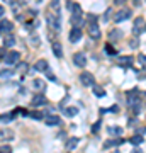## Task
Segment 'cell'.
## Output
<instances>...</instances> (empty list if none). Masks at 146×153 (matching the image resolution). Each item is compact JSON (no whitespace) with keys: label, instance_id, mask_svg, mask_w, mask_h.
I'll use <instances>...</instances> for the list:
<instances>
[{"label":"cell","instance_id":"obj_25","mask_svg":"<svg viewBox=\"0 0 146 153\" xmlns=\"http://www.w3.org/2000/svg\"><path fill=\"white\" fill-rule=\"evenodd\" d=\"M12 75H14V70H10V68L0 70V76H2V78H7V76H12Z\"/></svg>","mask_w":146,"mask_h":153},{"label":"cell","instance_id":"obj_8","mask_svg":"<svg viewBox=\"0 0 146 153\" xmlns=\"http://www.w3.org/2000/svg\"><path fill=\"white\" fill-rule=\"evenodd\" d=\"M73 63H75L76 66L83 68V66L87 65V56L83 55V53H75V55H73Z\"/></svg>","mask_w":146,"mask_h":153},{"label":"cell","instance_id":"obj_36","mask_svg":"<svg viewBox=\"0 0 146 153\" xmlns=\"http://www.w3.org/2000/svg\"><path fill=\"white\" fill-rule=\"evenodd\" d=\"M46 76H48V78L51 80V82H56V76H54L53 73H51V71H46Z\"/></svg>","mask_w":146,"mask_h":153},{"label":"cell","instance_id":"obj_43","mask_svg":"<svg viewBox=\"0 0 146 153\" xmlns=\"http://www.w3.org/2000/svg\"><path fill=\"white\" fill-rule=\"evenodd\" d=\"M145 70H146V65H145Z\"/></svg>","mask_w":146,"mask_h":153},{"label":"cell","instance_id":"obj_40","mask_svg":"<svg viewBox=\"0 0 146 153\" xmlns=\"http://www.w3.org/2000/svg\"><path fill=\"white\" fill-rule=\"evenodd\" d=\"M110 111H112V112H117V111H119V107H117V105H114V107H110Z\"/></svg>","mask_w":146,"mask_h":153},{"label":"cell","instance_id":"obj_14","mask_svg":"<svg viewBox=\"0 0 146 153\" xmlns=\"http://www.w3.org/2000/svg\"><path fill=\"white\" fill-rule=\"evenodd\" d=\"M131 63H133V58H131V56H117V65L131 66Z\"/></svg>","mask_w":146,"mask_h":153},{"label":"cell","instance_id":"obj_11","mask_svg":"<svg viewBox=\"0 0 146 153\" xmlns=\"http://www.w3.org/2000/svg\"><path fill=\"white\" fill-rule=\"evenodd\" d=\"M14 138V133L10 129H0V141H9Z\"/></svg>","mask_w":146,"mask_h":153},{"label":"cell","instance_id":"obj_9","mask_svg":"<svg viewBox=\"0 0 146 153\" xmlns=\"http://www.w3.org/2000/svg\"><path fill=\"white\" fill-rule=\"evenodd\" d=\"M44 104H48V100H46V97H44L43 94H36L33 97V105L34 107H43Z\"/></svg>","mask_w":146,"mask_h":153},{"label":"cell","instance_id":"obj_5","mask_svg":"<svg viewBox=\"0 0 146 153\" xmlns=\"http://www.w3.org/2000/svg\"><path fill=\"white\" fill-rule=\"evenodd\" d=\"M46 19H48V26L49 27H53L54 31H60L61 29V19H60V16H56V14H48V17H46Z\"/></svg>","mask_w":146,"mask_h":153},{"label":"cell","instance_id":"obj_28","mask_svg":"<svg viewBox=\"0 0 146 153\" xmlns=\"http://www.w3.org/2000/svg\"><path fill=\"white\" fill-rule=\"evenodd\" d=\"M14 43H16V39L12 38V36H7V38L4 39V44H5V46H14Z\"/></svg>","mask_w":146,"mask_h":153},{"label":"cell","instance_id":"obj_32","mask_svg":"<svg viewBox=\"0 0 146 153\" xmlns=\"http://www.w3.org/2000/svg\"><path fill=\"white\" fill-rule=\"evenodd\" d=\"M138 61H139L141 65L145 66V65H146V56H145V55H138Z\"/></svg>","mask_w":146,"mask_h":153},{"label":"cell","instance_id":"obj_35","mask_svg":"<svg viewBox=\"0 0 146 153\" xmlns=\"http://www.w3.org/2000/svg\"><path fill=\"white\" fill-rule=\"evenodd\" d=\"M99 129H100V121H97V123L92 126V131H93V133H97Z\"/></svg>","mask_w":146,"mask_h":153},{"label":"cell","instance_id":"obj_30","mask_svg":"<svg viewBox=\"0 0 146 153\" xmlns=\"http://www.w3.org/2000/svg\"><path fill=\"white\" fill-rule=\"evenodd\" d=\"M105 53H107V55H117V51H116V49L112 48V46H110V44H105Z\"/></svg>","mask_w":146,"mask_h":153},{"label":"cell","instance_id":"obj_33","mask_svg":"<svg viewBox=\"0 0 146 153\" xmlns=\"http://www.w3.org/2000/svg\"><path fill=\"white\" fill-rule=\"evenodd\" d=\"M129 44H131V48H138L139 41H138V38H134V39H131V41H129Z\"/></svg>","mask_w":146,"mask_h":153},{"label":"cell","instance_id":"obj_20","mask_svg":"<svg viewBox=\"0 0 146 153\" xmlns=\"http://www.w3.org/2000/svg\"><path fill=\"white\" fill-rule=\"evenodd\" d=\"M122 143V140H107V141L104 143V148H112V146H117V145H121Z\"/></svg>","mask_w":146,"mask_h":153},{"label":"cell","instance_id":"obj_23","mask_svg":"<svg viewBox=\"0 0 146 153\" xmlns=\"http://www.w3.org/2000/svg\"><path fill=\"white\" fill-rule=\"evenodd\" d=\"M93 94H95L97 97H104V95H105V90H104L100 85H93Z\"/></svg>","mask_w":146,"mask_h":153},{"label":"cell","instance_id":"obj_7","mask_svg":"<svg viewBox=\"0 0 146 153\" xmlns=\"http://www.w3.org/2000/svg\"><path fill=\"white\" fill-rule=\"evenodd\" d=\"M80 82L87 87H90V85H95V80H93V75L92 73H88V71H83L80 75Z\"/></svg>","mask_w":146,"mask_h":153},{"label":"cell","instance_id":"obj_1","mask_svg":"<svg viewBox=\"0 0 146 153\" xmlns=\"http://www.w3.org/2000/svg\"><path fill=\"white\" fill-rule=\"evenodd\" d=\"M73 16H71V24L75 26V27H80L82 26V16H83V12H82V7L78 4H73Z\"/></svg>","mask_w":146,"mask_h":153},{"label":"cell","instance_id":"obj_18","mask_svg":"<svg viewBox=\"0 0 146 153\" xmlns=\"http://www.w3.org/2000/svg\"><path fill=\"white\" fill-rule=\"evenodd\" d=\"M78 143H80V140H78L76 136H73V138H70V140L66 141V148H68V150H75V148L78 146Z\"/></svg>","mask_w":146,"mask_h":153},{"label":"cell","instance_id":"obj_3","mask_svg":"<svg viewBox=\"0 0 146 153\" xmlns=\"http://www.w3.org/2000/svg\"><path fill=\"white\" fill-rule=\"evenodd\" d=\"M19 60H21V53H19V51H9V53H5V56H4V63H5L7 66L19 63Z\"/></svg>","mask_w":146,"mask_h":153},{"label":"cell","instance_id":"obj_22","mask_svg":"<svg viewBox=\"0 0 146 153\" xmlns=\"http://www.w3.org/2000/svg\"><path fill=\"white\" fill-rule=\"evenodd\" d=\"M14 119V112H9V114H2L0 116V123H10Z\"/></svg>","mask_w":146,"mask_h":153},{"label":"cell","instance_id":"obj_13","mask_svg":"<svg viewBox=\"0 0 146 153\" xmlns=\"http://www.w3.org/2000/svg\"><path fill=\"white\" fill-rule=\"evenodd\" d=\"M12 27H14V24L10 21H2L0 22V33H10Z\"/></svg>","mask_w":146,"mask_h":153},{"label":"cell","instance_id":"obj_10","mask_svg":"<svg viewBox=\"0 0 146 153\" xmlns=\"http://www.w3.org/2000/svg\"><path fill=\"white\" fill-rule=\"evenodd\" d=\"M82 39V29L80 27H73L70 33V41L71 43H76V41H80Z\"/></svg>","mask_w":146,"mask_h":153},{"label":"cell","instance_id":"obj_19","mask_svg":"<svg viewBox=\"0 0 146 153\" xmlns=\"http://www.w3.org/2000/svg\"><path fill=\"white\" fill-rule=\"evenodd\" d=\"M44 123L48 126H56V124H60V117H58V116H48V117L44 119Z\"/></svg>","mask_w":146,"mask_h":153},{"label":"cell","instance_id":"obj_37","mask_svg":"<svg viewBox=\"0 0 146 153\" xmlns=\"http://www.w3.org/2000/svg\"><path fill=\"white\" fill-rule=\"evenodd\" d=\"M126 2H127V0H114V4H116V5H124Z\"/></svg>","mask_w":146,"mask_h":153},{"label":"cell","instance_id":"obj_38","mask_svg":"<svg viewBox=\"0 0 146 153\" xmlns=\"http://www.w3.org/2000/svg\"><path fill=\"white\" fill-rule=\"evenodd\" d=\"M19 70H21L22 73H26V71H27V65H26V63H22V65H21V68H19Z\"/></svg>","mask_w":146,"mask_h":153},{"label":"cell","instance_id":"obj_6","mask_svg":"<svg viewBox=\"0 0 146 153\" xmlns=\"http://www.w3.org/2000/svg\"><path fill=\"white\" fill-rule=\"evenodd\" d=\"M131 17V10L129 9H121L116 16H114V22H124Z\"/></svg>","mask_w":146,"mask_h":153},{"label":"cell","instance_id":"obj_15","mask_svg":"<svg viewBox=\"0 0 146 153\" xmlns=\"http://www.w3.org/2000/svg\"><path fill=\"white\" fill-rule=\"evenodd\" d=\"M34 70H36V71H48V61H46V60L36 61V65H34Z\"/></svg>","mask_w":146,"mask_h":153},{"label":"cell","instance_id":"obj_24","mask_svg":"<svg viewBox=\"0 0 146 153\" xmlns=\"http://www.w3.org/2000/svg\"><path fill=\"white\" fill-rule=\"evenodd\" d=\"M51 9L54 10L56 16H60V0H51Z\"/></svg>","mask_w":146,"mask_h":153},{"label":"cell","instance_id":"obj_42","mask_svg":"<svg viewBox=\"0 0 146 153\" xmlns=\"http://www.w3.org/2000/svg\"><path fill=\"white\" fill-rule=\"evenodd\" d=\"M112 153H119V150H116V152H112Z\"/></svg>","mask_w":146,"mask_h":153},{"label":"cell","instance_id":"obj_27","mask_svg":"<svg viewBox=\"0 0 146 153\" xmlns=\"http://www.w3.org/2000/svg\"><path fill=\"white\" fill-rule=\"evenodd\" d=\"M109 36H110V39H119L121 36H122V33H121V31H117V29H114V31H110V34H109Z\"/></svg>","mask_w":146,"mask_h":153},{"label":"cell","instance_id":"obj_31","mask_svg":"<svg viewBox=\"0 0 146 153\" xmlns=\"http://www.w3.org/2000/svg\"><path fill=\"white\" fill-rule=\"evenodd\" d=\"M31 117H33V119H43V114H41V112H31Z\"/></svg>","mask_w":146,"mask_h":153},{"label":"cell","instance_id":"obj_26","mask_svg":"<svg viewBox=\"0 0 146 153\" xmlns=\"http://www.w3.org/2000/svg\"><path fill=\"white\" fill-rule=\"evenodd\" d=\"M65 114L66 116H76V114H78V109H76V107H66Z\"/></svg>","mask_w":146,"mask_h":153},{"label":"cell","instance_id":"obj_21","mask_svg":"<svg viewBox=\"0 0 146 153\" xmlns=\"http://www.w3.org/2000/svg\"><path fill=\"white\" fill-rule=\"evenodd\" d=\"M131 145H134V146H138V145H141L143 143V136L141 134H134V136H131Z\"/></svg>","mask_w":146,"mask_h":153},{"label":"cell","instance_id":"obj_34","mask_svg":"<svg viewBox=\"0 0 146 153\" xmlns=\"http://www.w3.org/2000/svg\"><path fill=\"white\" fill-rule=\"evenodd\" d=\"M31 43H33L34 46H38V44H39V38L36 36V34H33V38H31Z\"/></svg>","mask_w":146,"mask_h":153},{"label":"cell","instance_id":"obj_4","mask_svg":"<svg viewBox=\"0 0 146 153\" xmlns=\"http://www.w3.org/2000/svg\"><path fill=\"white\" fill-rule=\"evenodd\" d=\"M88 34H90V38H92V39H100V36H102L100 27H99V24L95 21L88 22Z\"/></svg>","mask_w":146,"mask_h":153},{"label":"cell","instance_id":"obj_12","mask_svg":"<svg viewBox=\"0 0 146 153\" xmlns=\"http://www.w3.org/2000/svg\"><path fill=\"white\" fill-rule=\"evenodd\" d=\"M51 48H53V53H54L56 58H61V56H63V49H61V44L58 43V41H53Z\"/></svg>","mask_w":146,"mask_h":153},{"label":"cell","instance_id":"obj_2","mask_svg":"<svg viewBox=\"0 0 146 153\" xmlns=\"http://www.w3.org/2000/svg\"><path fill=\"white\" fill-rule=\"evenodd\" d=\"M146 31V21L143 17H136L134 24H133V34L134 36H139L141 33H145Z\"/></svg>","mask_w":146,"mask_h":153},{"label":"cell","instance_id":"obj_41","mask_svg":"<svg viewBox=\"0 0 146 153\" xmlns=\"http://www.w3.org/2000/svg\"><path fill=\"white\" fill-rule=\"evenodd\" d=\"M4 12H5V9H4V7H2V5H0V17H2V16H4Z\"/></svg>","mask_w":146,"mask_h":153},{"label":"cell","instance_id":"obj_16","mask_svg":"<svg viewBox=\"0 0 146 153\" xmlns=\"http://www.w3.org/2000/svg\"><path fill=\"white\" fill-rule=\"evenodd\" d=\"M33 87L36 88V90H38L39 94H43V90H46V83H44L43 80H41V78H36V80L33 82Z\"/></svg>","mask_w":146,"mask_h":153},{"label":"cell","instance_id":"obj_39","mask_svg":"<svg viewBox=\"0 0 146 153\" xmlns=\"http://www.w3.org/2000/svg\"><path fill=\"white\" fill-rule=\"evenodd\" d=\"M131 153H143V152H141V148H138V146H136V148H134V150H133Z\"/></svg>","mask_w":146,"mask_h":153},{"label":"cell","instance_id":"obj_29","mask_svg":"<svg viewBox=\"0 0 146 153\" xmlns=\"http://www.w3.org/2000/svg\"><path fill=\"white\" fill-rule=\"evenodd\" d=\"M0 153H12V146L10 145H2L0 146Z\"/></svg>","mask_w":146,"mask_h":153},{"label":"cell","instance_id":"obj_17","mask_svg":"<svg viewBox=\"0 0 146 153\" xmlns=\"http://www.w3.org/2000/svg\"><path fill=\"white\" fill-rule=\"evenodd\" d=\"M109 134H112V136H122V128H119V126H110L107 129Z\"/></svg>","mask_w":146,"mask_h":153}]
</instances>
